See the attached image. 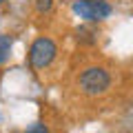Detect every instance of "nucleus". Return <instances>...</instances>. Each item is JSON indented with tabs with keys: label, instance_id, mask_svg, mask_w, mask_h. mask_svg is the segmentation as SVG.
I'll return each mask as SVG.
<instances>
[{
	"label": "nucleus",
	"instance_id": "f257e3e1",
	"mask_svg": "<svg viewBox=\"0 0 133 133\" xmlns=\"http://www.w3.org/2000/svg\"><path fill=\"white\" fill-rule=\"evenodd\" d=\"M111 84V78L107 73V69L102 66H89L84 73L80 76V89L82 93L87 95H98V93H104Z\"/></svg>",
	"mask_w": 133,
	"mask_h": 133
},
{
	"label": "nucleus",
	"instance_id": "f03ea898",
	"mask_svg": "<svg viewBox=\"0 0 133 133\" xmlns=\"http://www.w3.org/2000/svg\"><path fill=\"white\" fill-rule=\"evenodd\" d=\"M73 11L87 22H100L111 16V5L104 0H73Z\"/></svg>",
	"mask_w": 133,
	"mask_h": 133
},
{
	"label": "nucleus",
	"instance_id": "7ed1b4c3",
	"mask_svg": "<svg viewBox=\"0 0 133 133\" xmlns=\"http://www.w3.org/2000/svg\"><path fill=\"white\" fill-rule=\"evenodd\" d=\"M56 53H58V49L51 38H38L29 49V64L33 69H44V66H49L53 62Z\"/></svg>",
	"mask_w": 133,
	"mask_h": 133
},
{
	"label": "nucleus",
	"instance_id": "20e7f679",
	"mask_svg": "<svg viewBox=\"0 0 133 133\" xmlns=\"http://www.w3.org/2000/svg\"><path fill=\"white\" fill-rule=\"evenodd\" d=\"M76 36H78V40H80V42H87V44L98 42V31H95V29H91V27H80V29L76 31Z\"/></svg>",
	"mask_w": 133,
	"mask_h": 133
},
{
	"label": "nucleus",
	"instance_id": "39448f33",
	"mask_svg": "<svg viewBox=\"0 0 133 133\" xmlns=\"http://www.w3.org/2000/svg\"><path fill=\"white\" fill-rule=\"evenodd\" d=\"M11 44H14V38H11V36H0V64L9 58Z\"/></svg>",
	"mask_w": 133,
	"mask_h": 133
},
{
	"label": "nucleus",
	"instance_id": "423d86ee",
	"mask_svg": "<svg viewBox=\"0 0 133 133\" xmlns=\"http://www.w3.org/2000/svg\"><path fill=\"white\" fill-rule=\"evenodd\" d=\"M24 133H49V129L44 127L42 122H33V124H31V127H29Z\"/></svg>",
	"mask_w": 133,
	"mask_h": 133
},
{
	"label": "nucleus",
	"instance_id": "0eeeda50",
	"mask_svg": "<svg viewBox=\"0 0 133 133\" xmlns=\"http://www.w3.org/2000/svg\"><path fill=\"white\" fill-rule=\"evenodd\" d=\"M51 5H53L51 0H36V9H38L40 14H42V11H49V9H51Z\"/></svg>",
	"mask_w": 133,
	"mask_h": 133
},
{
	"label": "nucleus",
	"instance_id": "6e6552de",
	"mask_svg": "<svg viewBox=\"0 0 133 133\" xmlns=\"http://www.w3.org/2000/svg\"><path fill=\"white\" fill-rule=\"evenodd\" d=\"M0 2H2V0H0Z\"/></svg>",
	"mask_w": 133,
	"mask_h": 133
}]
</instances>
